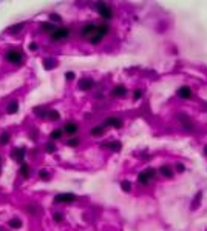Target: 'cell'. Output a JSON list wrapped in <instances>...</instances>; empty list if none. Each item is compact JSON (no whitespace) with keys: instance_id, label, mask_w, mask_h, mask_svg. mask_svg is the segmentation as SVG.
I'll list each match as a JSON object with an SVG mask.
<instances>
[{"instance_id":"1","label":"cell","mask_w":207,"mask_h":231,"mask_svg":"<svg viewBox=\"0 0 207 231\" xmlns=\"http://www.w3.org/2000/svg\"><path fill=\"white\" fill-rule=\"evenodd\" d=\"M96 8H97V13L101 14V16L105 19V20H110V19L113 17V11H112V8H110L107 3H96Z\"/></svg>"},{"instance_id":"2","label":"cell","mask_w":207,"mask_h":231,"mask_svg":"<svg viewBox=\"0 0 207 231\" xmlns=\"http://www.w3.org/2000/svg\"><path fill=\"white\" fill-rule=\"evenodd\" d=\"M107 32H108V25H99L97 29H96V32H94V36L90 39L91 43H99Z\"/></svg>"},{"instance_id":"3","label":"cell","mask_w":207,"mask_h":231,"mask_svg":"<svg viewBox=\"0 0 207 231\" xmlns=\"http://www.w3.org/2000/svg\"><path fill=\"white\" fill-rule=\"evenodd\" d=\"M68 36H70V29L65 28V26H60V28H56L49 37H51V40H62V39H67Z\"/></svg>"},{"instance_id":"4","label":"cell","mask_w":207,"mask_h":231,"mask_svg":"<svg viewBox=\"0 0 207 231\" xmlns=\"http://www.w3.org/2000/svg\"><path fill=\"white\" fill-rule=\"evenodd\" d=\"M6 60L11 63H20L22 62V54L17 50H9L6 52Z\"/></svg>"},{"instance_id":"5","label":"cell","mask_w":207,"mask_h":231,"mask_svg":"<svg viewBox=\"0 0 207 231\" xmlns=\"http://www.w3.org/2000/svg\"><path fill=\"white\" fill-rule=\"evenodd\" d=\"M96 29H97V26L96 25H91V23H88V25H85L82 28V31H80V34H82V37H93L94 36V32H96Z\"/></svg>"},{"instance_id":"6","label":"cell","mask_w":207,"mask_h":231,"mask_svg":"<svg viewBox=\"0 0 207 231\" xmlns=\"http://www.w3.org/2000/svg\"><path fill=\"white\" fill-rule=\"evenodd\" d=\"M178 96L181 97V99H190V97L193 96V91H192L189 86H181V88L178 89Z\"/></svg>"},{"instance_id":"7","label":"cell","mask_w":207,"mask_h":231,"mask_svg":"<svg viewBox=\"0 0 207 231\" xmlns=\"http://www.w3.org/2000/svg\"><path fill=\"white\" fill-rule=\"evenodd\" d=\"M104 126H116V128H121L122 126V122H121V119H116V117H108V119L104 122Z\"/></svg>"},{"instance_id":"8","label":"cell","mask_w":207,"mask_h":231,"mask_svg":"<svg viewBox=\"0 0 207 231\" xmlns=\"http://www.w3.org/2000/svg\"><path fill=\"white\" fill-rule=\"evenodd\" d=\"M56 202H74L76 200V196L74 194H59V196H56Z\"/></svg>"},{"instance_id":"9","label":"cell","mask_w":207,"mask_h":231,"mask_svg":"<svg viewBox=\"0 0 207 231\" xmlns=\"http://www.w3.org/2000/svg\"><path fill=\"white\" fill-rule=\"evenodd\" d=\"M63 131L67 132V136H74L76 132L79 131V126L76 123H67L63 126Z\"/></svg>"},{"instance_id":"10","label":"cell","mask_w":207,"mask_h":231,"mask_svg":"<svg viewBox=\"0 0 207 231\" xmlns=\"http://www.w3.org/2000/svg\"><path fill=\"white\" fill-rule=\"evenodd\" d=\"M93 86H94V82L91 80V79H83V80L79 83V88L82 91H88V89L93 88Z\"/></svg>"},{"instance_id":"11","label":"cell","mask_w":207,"mask_h":231,"mask_svg":"<svg viewBox=\"0 0 207 231\" xmlns=\"http://www.w3.org/2000/svg\"><path fill=\"white\" fill-rule=\"evenodd\" d=\"M23 157H25V150L23 148H17L13 151V159L17 162H23Z\"/></svg>"},{"instance_id":"12","label":"cell","mask_w":207,"mask_h":231,"mask_svg":"<svg viewBox=\"0 0 207 231\" xmlns=\"http://www.w3.org/2000/svg\"><path fill=\"white\" fill-rule=\"evenodd\" d=\"M150 180H152V177L147 174V171L141 173L139 176H138V183H139V185H148V183H150Z\"/></svg>"},{"instance_id":"13","label":"cell","mask_w":207,"mask_h":231,"mask_svg":"<svg viewBox=\"0 0 207 231\" xmlns=\"http://www.w3.org/2000/svg\"><path fill=\"white\" fill-rule=\"evenodd\" d=\"M102 146L105 148H110V150H114V151H119L122 148L121 142H107V143H102Z\"/></svg>"},{"instance_id":"14","label":"cell","mask_w":207,"mask_h":231,"mask_svg":"<svg viewBox=\"0 0 207 231\" xmlns=\"http://www.w3.org/2000/svg\"><path fill=\"white\" fill-rule=\"evenodd\" d=\"M112 94H113L114 97H124L125 94H127V89H125L124 86H116V88L113 89Z\"/></svg>"},{"instance_id":"15","label":"cell","mask_w":207,"mask_h":231,"mask_svg":"<svg viewBox=\"0 0 207 231\" xmlns=\"http://www.w3.org/2000/svg\"><path fill=\"white\" fill-rule=\"evenodd\" d=\"M17 111H19V103H17V100H13L8 107V113L9 114H16Z\"/></svg>"},{"instance_id":"16","label":"cell","mask_w":207,"mask_h":231,"mask_svg":"<svg viewBox=\"0 0 207 231\" xmlns=\"http://www.w3.org/2000/svg\"><path fill=\"white\" fill-rule=\"evenodd\" d=\"M161 173L164 174L166 177H172L173 176V171H172V168L168 165H164V166H161Z\"/></svg>"},{"instance_id":"17","label":"cell","mask_w":207,"mask_h":231,"mask_svg":"<svg viewBox=\"0 0 207 231\" xmlns=\"http://www.w3.org/2000/svg\"><path fill=\"white\" fill-rule=\"evenodd\" d=\"M104 128H105L104 125H101V126H96V128H93V130L90 131V134L94 136V137H97V136H101L102 132H104Z\"/></svg>"},{"instance_id":"18","label":"cell","mask_w":207,"mask_h":231,"mask_svg":"<svg viewBox=\"0 0 207 231\" xmlns=\"http://www.w3.org/2000/svg\"><path fill=\"white\" fill-rule=\"evenodd\" d=\"M62 134H63V132H62V130H54V131L51 132V134H49V137H51V139H54V140H57V139H60V137H62Z\"/></svg>"},{"instance_id":"19","label":"cell","mask_w":207,"mask_h":231,"mask_svg":"<svg viewBox=\"0 0 207 231\" xmlns=\"http://www.w3.org/2000/svg\"><path fill=\"white\" fill-rule=\"evenodd\" d=\"M42 29H43V31H48L49 34H51L56 28H54V25H53V23H45V25H42Z\"/></svg>"},{"instance_id":"20","label":"cell","mask_w":207,"mask_h":231,"mask_svg":"<svg viewBox=\"0 0 207 231\" xmlns=\"http://www.w3.org/2000/svg\"><path fill=\"white\" fill-rule=\"evenodd\" d=\"M20 173H22V176H23V177H28V174H29V168H28V165H26V163H22Z\"/></svg>"},{"instance_id":"21","label":"cell","mask_w":207,"mask_h":231,"mask_svg":"<svg viewBox=\"0 0 207 231\" xmlns=\"http://www.w3.org/2000/svg\"><path fill=\"white\" fill-rule=\"evenodd\" d=\"M54 66H56V62H54V60L45 59V68H47V69H51V68H54Z\"/></svg>"},{"instance_id":"22","label":"cell","mask_w":207,"mask_h":231,"mask_svg":"<svg viewBox=\"0 0 207 231\" xmlns=\"http://www.w3.org/2000/svg\"><path fill=\"white\" fill-rule=\"evenodd\" d=\"M121 187H122V190H124L125 193H128L130 190H132V185H130V182H127V180L121 182Z\"/></svg>"},{"instance_id":"23","label":"cell","mask_w":207,"mask_h":231,"mask_svg":"<svg viewBox=\"0 0 207 231\" xmlns=\"http://www.w3.org/2000/svg\"><path fill=\"white\" fill-rule=\"evenodd\" d=\"M23 28V23H19V25H13L9 28V32H19L20 29Z\"/></svg>"},{"instance_id":"24","label":"cell","mask_w":207,"mask_h":231,"mask_svg":"<svg viewBox=\"0 0 207 231\" xmlns=\"http://www.w3.org/2000/svg\"><path fill=\"white\" fill-rule=\"evenodd\" d=\"M9 225L13 226V228H20V226H22V222L17 220V219H13V220H9Z\"/></svg>"},{"instance_id":"25","label":"cell","mask_w":207,"mask_h":231,"mask_svg":"<svg viewBox=\"0 0 207 231\" xmlns=\"http://www.w3.org/2000/svg\"><path fill=\"white\" fill-rule=\"evenodd\" d=\"M36 114L40 116V117H47L48 111H47V109H39V108H36Z\"/></svg>"},{"instance_id":"26","label":"cell","mask_w":207,"mask_h":231,"mask_svg":"<svg viewBox=\"0 0 207 231\" xmlns=\"http://www.w3.org/2000/svg\"><path fill=\"white\" fill-rule=\"evenodd\" d=\"M47 117H49V119H59V113L57 111H48Z\"/></svg>"},{"instance_id":"27","label":"cell","mask_w":207,"mask_h":231,"mask_svg":"<svg viewBox=\"0 0 207 231\" xmlns=\"http://www.w3.org/2000/svg\"><path fill=\"white\" fill-rule=\"evenodd\" d=\"M47 151H48V153H54V151H56V145H54V143H47Z\"/></svg>"},{"instance_id":"28","label":"cell","mask_w":207,"mask_h":231,"mask_svg":"<svg viewBox=\"0 0 207 231\" xmlns=\"http://www.w3.org/2000/svg\"><path fill=\"white\" fill-rule=\"evenodd\" d=\"M67 145H70V146H76V145H79V139H71V140H68V142H67Z\"/></svg>"},{"instance_id":"29","label":"cell","mask_w":207,"mask_h":231,"mask_svg":"<svg viewBox=\"0 0 207 231\" xmlns=\"http://www.w3.org/2000/svg\"><path fill=\"white\" fill-rule=\"evenodd\" d=\"M8 140H9V136H8V134H2V137H0V142L5 145V143H8Z\"/></svg>"},{"instance_id":"30","label":"cell","mask_w":207,"mask_h":231,"mask_svg":"<svg viewBox=\"0 0 207 231\" xmlns=\"http://www.w3.org/2000/svg\"><path fill=\"white\" fill-rule=\"evenodd\" d=\"M141 97H142V91H141V89H136V91H135V99L138 100V99H141Z\"/></svg>"},{"instance_id":"31","label":"cell","mask_w":207,"mask_h":231,"mask_svg":"<svg viewBox=\"0 0 207 231\" xmlns=\"http://www.w3.org/2000/svg\"><path fill=\"white\" fill-rule=\"evenodd\" d=\"M40 177H42V179H48L49 174H48L47 171H40Z\"/></svg>"},{"instance_id":"32","label":"cell","mask_w":207,"mask_h":231,"mask_svg":"<svg viewBox=\"0 0 207 231\" xmlns=\"http://www.w3.org/2000/svg\"><path fill=\"white\" fill-rule=\"evenodd\" d=\"M49 19H51V20H57V22H60V17L57 16V14H51V16H49Z\"/></svg>"},{"instance_id":"33","label":"cell","mask_w":207,"mask_h":231,"mask_svg":"<svg viewBox=\"0 0 207 231\" xmlns=\"http://www.w3.org/2000/svg\"><path fill=\"white\" fill-rule=\"evenodd\" d=\"M65 77H67L68 80H73V79H74V74H73V73H68V74H65Z\"/></svg>"},{"instance_id":"34","label":"cell","mask_w":207,"mask_h":231,"mask_svg":"<svg viewBox=\"0 0 207 231\" xmlns=\"http://www.w3.org/2000/svg\"><path fill=\"white\" fill-rule=\"evenodd\" d=\"M54 219H56V220H57V222H60V220H62V214H59V213H56V214H54Z\"/></svg>"},{"instance_id":"35","label":"cell","mask_w":207,"mask_h":231,"mask_svg":"<svg viewBox=\"0 0 207 231\" xmlns=\"http://www.w3.org/2000/svg\"><path fill=\"white\" fill-rule=\"evenodd\" d=\"M176 169H178V171H179V173H182V171H184V165H181V163H178V165H176Z\"/></svg>"},{"instance_id":"36","label":"cell","mask_w":207,"mask_h":231,"mask_svg":"<svg viewBox=\"0 0 207 231\" xmlns=\"http://www.w3.org/2000/svg\"><path fill=\"white\" fill-rule=\"evenodd\" d=\"M36 48H37V46H36V43H31V45H29V50H33V51H34Z\"/></svg>"},{"instance_id":"37","label":"cell","mask_w":207,"mask_h":231,"mask_svg":"<svg viewBox=\"0 0 207 231\" xmlns=\"http://www.w3.org/2000/svg\"><path fill=\"white\" fill-rule=\"evenodd\" d=\"M206 153H207V146H206Z\"/></svg>"}]
</instances>
